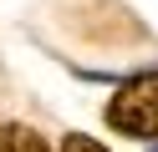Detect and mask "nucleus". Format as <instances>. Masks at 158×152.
<instances>
[{
  "label": "nucleus",
  "instance_id": "nucleus-1",
  "mask_svg": "<svg viewBox=\"0 0 158 152\" xmlns=\"http://www.w3.org/2000/svg\"><path fill=\"white\" fill-rule=\"evenodd\" d=\"M107 127L123 137H158V71L133 76L107 101Z\"/></svg>",
  "mask_w": 158,
  "mask_h": 152
},
{
  "label": "nucleus",
  "instance_id": "nucleus-2",
  "mask_svg": "<svg viewBox=\"0 0 158 152\" xmlns=\"http://www.w3.org/2000/svg\"><path fill=\"white\" fill-rule=\"evenodd\" d=\"M0 152H51L46 137L36 127H21V122H5L0 127Z\"/></svg>",
  "mask_w": 158,
  "mask_h": 152
},
{
  "label": "nucleus",
  "instance_id": "nucleus-3",
  "mask_svg": "<svg viewBox=\"0 0 158 152\" xmlns=\"http://www.w3.org/2000/svg\"><path fill=\"white\" fill-rule=\"evenodd\" d=\"M61 152H107L102 142H92V137H82V132H72V137L61 142Z\"/></svg>",
  "mask_w": 158,
  "mask_h": 152
}]
</instances>
